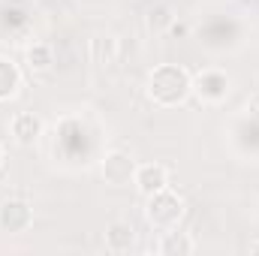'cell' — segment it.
<instances>
[{"mask_svg": "<svg viewBox=\"0 0 259 256\" xmlns=\"http://www.w3.org/2000/svg\"><path fill=\"white\" fill-rule=\"evenodd\" d=\"M3 157H6V154H3V145H0V166H3Z\"/></svg>", "mask_w": 259, "mask_h": 256, "instance_id": "16", "label": "cell"}, {"mask_svg": "<svg viewBox=\"0 0 259 256\" xmlns=\"http://www.w3.org/2000/svg\"><path fill=\"white\" fill-rule=\"evenodd\" d=\"M24 64H27L30 72L42 75V72H49V69L55 66V49H52L49 42H33V46H27V52H24Z\"/></svg>", "mask_w": 259, "mask_h": 256, "instance_id": "12", "label": "cell"}, {"mask_svg": "<svg viewBox=\"0 0 259 256\" xmlns=\"http://www.w3.org/2000/svg\"><path fill=\"white\" fill-rule=\"evenodd\" d=\"M145 94L157 109H178L193 97V75L181 64H160L148 72Z\"/></svg>", "mask_w": 259, "mask_h": 256, "instance_id": "1", "label": "cell"}, {"mask_svg": "<svg viewBox=\"0 0 259 256\" xmlns=\"http://www.w3.org/2000/svg\"><path fill=\"white\" fill-rule=\"evenodd\" d=\"M42 118L39 115H33V112H18L12 121H9V136L18 142V145H33L39 136H42Z\"/></svg>", "mask_w": 259, "mask_h": 256, "instance_id": "8", "label": "cell"}, {"mask_svg": "<svg viewBox=\"0 0 259 256\" xmlns=\"http://www.w3.org/2000/svg\"><path fill=\"white\" fill-rule=\"evenodd\" d=\"M133 187L142 193L145 199L157 190H166L169 187V169L163 163H139L136 175H133Z\"/></svg>", "mask_w": 259, "mask_h": 256, "instance_id": "6", "label": "cell"}, {"mask_svg": "<svg viewBox=\"0 0 259 256\" xmlns=\"http://www.w3.org/2000/svg\"><path fill=\"white\" fill-rule=\"evenodd\" d=\"M136 166H139V163L130 157L127 151H121V148L106 151L103 160H100V178H103L109 187H127V184H133Z\"/></svg>", "mask_w": 259, "mask_h": 256, "instance_id": "4", "label": "cell"}, {"mask_svg": "<svg viewBox=\"0 0 259 256\" xmlns=\"http://www.w3.org/2000/svg\"><path fill=\"white\" fill-rule=\"evenodd\" d=\"M33 226V208L24 199H3L0 202V232L6 235H21Z\"/></svg>", "mask_w": 259, "mask_h": 256, "instance_id": "5", "label": "cell"}, {"mask_svg": "<svg viewBox=\"0 0 259 256\" xmlns=\"http://www.w3.org/2000/svg\"><path fill=\"white\" fill-rule=\"evenodd\" d=\"M247 250H250V253H253V256H259V238H253V241L247 244Z\"/></svg>", "mask_w": 259, "mask_h": 256, "instance_id": "15", "label": "cell"}, {"mask_svg": "<svg viewBox=\"0 0 259 256\" xmlns=\"http://www.w3.org/2000/svg\"><path fill=\"white\" fill-rule=\"evenodd\" d=\"M184 199L175 190H157L148 196V205H145V220L154 232H169V229H178L181 220H184Z\"/></svg>", "mask_w": 259, "mask_h": 256, "instance_id": "2", "label": "cell"}, {"mask_svg": "<svg viewBox=\"0 0 259 256\" xmlns=\"http://www.w3.org/2000/svg\"><path fill=\"white\" fill-rule=\"evenodd\" d=\"M21 91V69L12 58L0 55V103H9Z\"/></svg>", "mask_w": 259, "mask_h": 256, "instance_id": "10", "label": "cell"}, {"mask_svg": "<svg viewBox=\"0 0 259 256\" xmlns=\"http://www.w3.org/2000/svg\"><path fill=\"white\" fill-rule=\"evenodd\" d=\"M172 21H175V15H172V6H169V3H154V6L145 12V24H148V30H154V33H166V30L172 27Z\"/></svg>", "mask_w": 259, "mask_h": 256, "instance_id": "13", "label": "cell"}, {"mask_svg": "<svg viewBox=\"0 0 259 256\" xmlns=\"http://www.w3.org/2000/svg\"><path fill=\"white\" fill-rule=\"evenodd\" d=\"M229 94H232V75L226 69L208 66L193 75V97L202 106H220V103H226Z\"/></svg>", "mask_w": 259, "mask_h": 256, "instance_id": "3", "label": "cell"}, {"mask_svg": "<svg viewBox=\"0 0 259 256\" xmlns=\"http://www.w3.org/2000/svg\"><path fill=\"white\" fill-rule=\"evenodd\" d=\"M247 112H250L253 118H259V94H253V97L247 100Z\"/></svg>", "mask_w": 259, "mask_h": 256, "instance_id": "14", "label": "cell"}, {"mask_svg": "<svg viewBox=\"0 0 259 256\" xmlns=\"http://www.w3.org/2000/svg\"><path fill=\"white\" fill-rule=\"evenodd\" d=\"M193 250H196V238L190 232H181V229H169L157 241V253L160 256H190Z\"/></svg>", "mask_w": 259, "mask_h": 256, "instance_id": "9", "label": "cell"}, {"mask_svg": "<svg viewBox=\"0 0 259 256\" xmlns=\"http://www.w3.org/2000/svg\"><path fill=\"white\" fill-rule=\"evenodd\" d=\"M106 250L115 256L136 250V229H133L130 220H112L106 226Z\"/></svg>", "mask_w": 259, "mask_h": 256, "instance_id": "7", "label": "cell"}, {"mask_svg": "<svg viewBox=\"0 0 259 256\" xmlns=\"http://www.w3.org/2000/svg\"><path fill=\"white\" fill-rule=\"evenodd\" d=\"M91 61L97 66H112L118 61V36L112 33H100L91 39Z\"/></svg>", "mask_w": 259, "mask_h": 256, "instance_id": "11", "label": "cell"}]
</instances>
